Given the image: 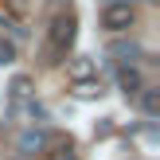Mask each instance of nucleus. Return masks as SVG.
Listing matches in <instances>:
<instances>
[{
    "instance_id": "f8f14e48",
    "label": "nucleus",
    "mask_w": 160,
    "mask_h": 160,
    "mask_svg": "<svg viewBox=\"0 0 160 160\" xmlns=\"http://www.w3.org/2000/svg\"><path fill=\"white\" fill-rule=\"evenodd\" d=\"M12 62H16V43L0 39V67H12Z\"/></svg>"
},
{
    "instance_id": "6e6552de",
    "label": "nucleus",
    "mask_w": 160,
    "mask_h": 160,
    "mask_svg": "<svg viewBox=\"0 0 160 160\" xmlns=\"http://www.w3.org/2000/svg\"><path fill=\"white\" fill-rule=\"evenodd\" d=\"M51 160H78V152H74V141H55V148H51Z\"/></svg>"
},
{
    "instance_id": "39448f33",
    "label": "nucleus",
    "mask_w": 160,
    "mask_h": 160,
    "mask_svg": "<svg viewBox=\"0 0 160 160\" xmlns=\"http://www.w3.org/2000/svg\"><path fill=\"white\" fill-rule=\"evenodd\" d=\"M4 8L8 16H12V23H20V20H28V12H31V0H4Z\"/></svg>"
},
{
    "instance_id": "f257e3e1",
    "label": "nucleus",
    "mask_w": 160,
    "mask_h": 160,
    "mask_svg": "<svg viewBox=\"0 0 160 160\" xmlns=\"http://www.w3.org/2000/svg\"><path fill=\"white\" fill-rule=\"evenodd\" d=\"M74 35H78V20H74L70 12H59V16L51 20V31H47V39H51V51H59V55H62L70 43H74Z\"/></svg>"
},
{
    "instance_id": "9d476101",
    "label": "nucleus",
    "mask_w": 160,
    "mask_h": 160,
    "mask_svg": "<svg viewBox=\"0 0 160 160\" xmlns=\"http://www.w3.org/2000/svg\"><path fill=\"white\" fill-rule=\"evenodd\" d=\"M74 94H78V98H98V94H102V82H98V78H90V82H74Z\"/></svg>"
},
{
    "instance_id": "f03ea898",
    "label": "nucleus",
    "mask_w": 160,
    "mask_h": 160,
    "mask_svg": "<svg viewBox=\"0 0 160 160\" xmlns=\"http://www.w3.org/2000/svg\"><path fill=\"white\" fill-rule=\"evenodd\" d=\"M133 20H137L133 4H106V12H102V28L106 31H129Z\"/></svg>"
},
{
    "instance_id": "423d86ee",
    "label": "nucleus",
    "mask_w": 160,
    "mask_h": 160,
    "mask_svg": "<svg viewBox=\"0 0 160 160\" xmlns=\"http://www.w3.org/2000/svg\"><path fill=\"white\" fill-rule=\"evenodd\" d=\"M109 55H117V59H137V55H141V43H133V39H121V43H113V47H109Z\"/></svg>"
},
{
    "instance_id": "7ed1b4c3",
    "label": "nucleus",
    "mask_w": 160,
    "mask_h": 160,
    "mask_svg": "<svg viewBox=\"0 0 160 160\" xmlns=\"http://www.w3.org/2000/svg\"><path fill=\"white\" fill-rule=\"evenodd\" d=\"M117 86H121L125 94H141L145 86H141V70L137 67H121L117 70Z\"/></svg>"
},
{
    "instance_id": "ddd939ff",
    "label": "nucleus",
    "mask_w": 160,
    "mask_h": 160,
    "mask_svg": "<svg viewBox=\"0 0 160 160\" xmlns=\"http://www.w3.org/2000/svg\"><path fill=\"white\" fill-rule=\"evenodd\" d=\"M0 23H4V28H16V23H12V16H8L4 8H0Z\"/></svg>"
},
{
    "instance_id": "1a4fd4ad",
    "label": "nucleus",
    "mask_w": 160,
    "mask_h": 160,
    "mask_svg": "<svg viewBox=\"0 0 160 160\" xmlns=\"http://www.w3.org/2000/svg\"><path fill=\"white\" fill-rule=\"evenodd\" d=\"M141 109L148 117H156L160 113V90H141Z\"/></svg>"
},
{
    "instance_id": "0eeeda50",
    "label": "nucleus",
    "mask_w": 160,
    "mask_h": 160,
    "mask_svg": "<svg viewBox=\"0 0 160 160\" xmlns=\"http://www.w3.org/2000/svg\"><path fill=\"white\" fill-rule=\"evenodd\" d=\"M8 94H12V102H28V94H31V78L16 74V78H12V86H8Z\"/></svg>"
},
{
    "instance_id": "20e7f679",
    "label": "nucleus",
    "mask_w": 160,
    "mask_h": 160,
    "mask_svg": "<svg viewBox=\"0 0 160 160\" xmlns=\"http://www.w3.org/2000/svg\"><path fill=\"white\" fill-rule=\"evenodd\" d=\"M94 70H98V62H94V59H86V55L70 62V78H74V82H90V78H94Z\"/></svg>"
},
{
    "instance_id": "9b49d317",
    "label": "nucleus",
    "mask_w": 160,
    "mask_h": 160,
    "mask_svg": "<svg viewBox=\"0 0 160 160\" xmlns=\"http://www.w3.org/2000/svg\"><path fill=\"white\" fill-rule=\"evenodd\" d=\"M47 145V137L43 133H23V141H20V148L23 152H35V148H43Z\"/></svg>"
}]
</instances>
